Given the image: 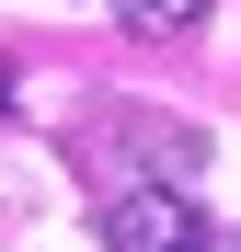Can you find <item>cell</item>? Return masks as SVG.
<instances>
[{"mask_svg": "<svg viewBox=\"0 0 241 252\" xmlns=\"http://www.w3.org/2000/svg\"><path fill=\"white\" fill-rule=\"evenodd\" d=\"M92 229H103V252H218L207 206L172 195V184H115V195L92 206Z\"/></svg>", "mask_w": 241, "mask_h": 252, "instance_id": "obj_1", "label": "cell"}, {"mask_svg": "<svg viewBox=\"0 0 241 252\" xmlns=\"http://www.w3.org/2000/svg\"><path fill=\"white\" fill-rule=\"evenodd\" d=\"M115 23H127V34H195L207 0H115Z\"/></svg>", "mask_w": 241, "mask_h": 252, "instance_id": "obj_2", "label": "cell"}, {"mask_svg": "<svg viewBox=\"0 0 241 252\" xmlns=\"http://www.w3.org/2000/svg\"><path fill=\"white\" fill-rule=\"evenodd\" d=\"M0 103H12V69H0Z\"/></svg>", "mask_w": 241, "mask_h": 252, "instance_id": "obj_3", "label": "cell"}, {"mask_svg": "<svg viewBox=\"0 0 241 252\" xmlns=\"http://www.w3.org/2000/svg\"><path fill=\"white\" fill-rule=\"evenodd\" d=\"M230 252H241V241H230Z\"/></svg>", "mask_w": 241, "mask_h": 252, "instance_id": "obj_4", "label": "cell"}]
</instances>
